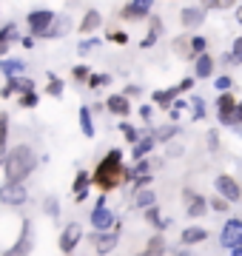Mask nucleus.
<instances>
[{"mask_svg": "<svg viewBox=\"0 0 242 256\" xmlns=\"http://www.w3.org/2000/svg\"><path fill=\"white\" fill-rule=\"evenodd\" d=\"M9 43H12V40H9L6 34H3V32H0V57L6 54V48H9Z\"/></svg>", "mask_w": 242, "mask_h": 256, "instance_id": "obj_47", "label": "nucleus"}, {"mask_svg": "<svg viewBox=\"0 0 242 256\" xmlns=\"http://www.w3.org/2000/svg\"><path fill=\"white\" fill-rule=\"evenodd\" d=\"M236 23H240V26H242V3H240V6H236Z\"/></svg>", "mask_w": 242, "mask_h": 256, "instance_id": "obj_51", "label": "nucleus"}, {"mask_svg": "<svg viewBox=\"0 0 242 256\" xmlns=\"http://www.w3.org/2000/svg\"><path fill=\"white\" fill-rule=\"evenodd\" d=\"M208 142H211V151H220V140H216V131L208 134Z\"/></svg>", "mask_w": 242, "mask_h": 256, "instance_id": "obj_48", "label": "nucleus"}, {"mask_svg": "<svg viewBox=\"0 0 242 256\" xmlns=\"http://www.w3.org/2000/svg\"><path fill=\"white\" fill-rule=\"evenodd\" d=\"M208 205H211L214 210H228V205H231V202L225 200V196H220V194H216V196H214L211 202H208Z\"/></svg>", "mask_w": 242, "mask_h": 256, "instance_id": "obj_42", "label": "nucleus"}, {"mask_svg": "<svg viewBox=\"0 0 242 256\" xmlns=\"http://www.w3.org/2000/svg\"><path fill=\"white\" fill-rule=\"evenodd\" d=\"M88 220H92V228L94 230H108V228L117 225V216L106 208V196L97 200V205H94V210H92V216H88Z\"/></svg>", "mask_w": 242, "mask_h": 256, "instance_id": "obj_6", "label": "nucleus"}, {"mask_svg": "<svg viewBox=\"0 0 242 256\" xmlns=\"http://www.w3.org/2000/svg\"><path fill=\"white\" fill-rule=\"evenodd\" d=\"M182 200H186V214L191 220L205 216V210H208V200H205V196H200V194H194V191H186Z\"/></svg>", "mask_w": 242, "mask_h": 256, "instance_id": "obj_11", "label": "nucleus"}, {"mask_svg": "<svg viewBox=\"0 0 242 256\" xmlns=\"http://www.w3.org/2000/svg\"><path fill=\"white\" fill-rule=\"evenodd\" d=\"M88 66H74V68H72V77H77V80H83V77H88Z\"/></svg>", "mask_w": 242, "mask_h": 256, "instance_id": "obj_44", "label": "nucleus"}, {"mask_svg": "<svg viewBox=\"0 0 242 256\" xmlns=\"http://www.w3.org/2000/svg\"><path fill=\"white\" fill-rule=\"evenodd\" d=\"M126 180H131V171L128 168H122L120 148H112V151L97 162V168H94L92 185H97L100 191H114V188H120Z\"/></svg>", "mask_w": 242, "mask_h": 256, "instance_id": "obj_1", "label": "nucleus"}, {"mask_svg": "<svg viewBox=\"0 0 242 256\" xmlns=\"http://www.w3.org/2000/svg\"><path fill=\"white\" fill-rule=\"evenodd\" d=\"M216 88H220V92H231V88H234V80L225 74V77H220V80H216Z\"/></svg>", "mask_w": 242, "mask_h": 256, "instance_id": "obj_43", "label": "nucleus"}, {"mask_svg": "<svg viewBox=\"0 0 242 256\" xmlns=\"http://www.w3.org/2000/svg\"><path fill=\"white\" fill-rule=\"evenodd\" d=\"M154 202H157V194L151 191V188H137V191H134V205H137V208H148V205H154Z\"/></svg>", "mask_w": 242, "mask_h": 256, "instance_id": "obj_21", "label": "nucleus"}, {"mask_svg": "<svg viewBox=\"0 0 242 256\" xmlns=\"http://www.w3.org/2000/svg\"><path fill=\"white\" fill-rule=\"evenodd\" d=\"M180 94H182V92H180V86H174V88H166V92H154V97H151V100L166 108V106H171V102L177 100Z\"/></svg>", "mask_w": 242, "mask_h": 256, "instance_id": "obj_22", "label": "nucleus"}, {"mask_svg": "<svg viewBox=\"0 0 242 256\" xmlns=\"http://www.w3.org/2000/svg\"><path fill=\"white\" fill-rule=\"evenodd\" d=\"M154 142H157V137H154V134H148V137H137V142H134V151H131V154H134V160H140V156H148L151 154V148H154Z\"/></svg>", "mask_w": 242, "mask_h": 256, "instance_id": "obj_20", "label": "nucleus"}, {"mask_svg": "<svg viewBox=\"0 0 242 256\" xmlns=\"http://www.w3.org/2000/svg\"><path fill=\"white\" fill-rule=\"evenodd\" d=\"M43 210H46L52 220H57L60 216V202H57V196H46L43 200Z\"/></svg>", "mask_w": 242, "mask_h": 256, "instance_id": "obj_32", "label": "nucleus"}, {"mask_svg": "<svg viewBox=\"0 0 242 256\" xmlns=\"http://www.w3.org/2000/svg\"><path fill=\"white\" fill-rule=\"evenodd\" d=\"M122 134H126V140H128V142H137V137H140V131H137V128L131 126V122H122Z\"/></svg>", "mask_w": 242, "mask_h": 256, "instance_id": "obj_39", "label": "nucleus"}, {"mask_svg": "<svg viewBox=\"0 0 242 256\" xmlns=\"http://www.w3.org/2000/svg\"><path fill=\"white\" fill-rule=\"evenodd\" d=\"M32 250V225L23 222V234H20V242L9 248V256H20V254H28Z\"/></svg>", "mask_w": 242, "mask_h": 256, "instance_id": "obj_17", "label": "nucleus"}, {"mask_svg": "<svg viewBox=\"0 0 242 256\" xmlns=\"http://www.w3.org/2000/svg\"><path fill=\"white\" fill-rule=\"evenodd\" d=\"M100 26H102V14L97 9H88L83 23H80V34H92V32H97Z\"/></svg>", "mask_w": 242, "mask_h": 256, "instance_id": "obj_18", "label": "nucleus"}, {"mask_svg": "<svg viewBox=\"0 0 242 256\" xmlns=\"http://www.w3.org/2000/svg\"><path fill=\"white\" fill-rule=\"evenodd\" d=\"M242 122V102H236V108H234V120H231V128L240 126Z\"/></svg>", "mask_w": 242, "mask_h": 256, "instance_id": "obj_45", "label": "nucleus"}, {"mask_svg": "<svg viewBox=\"0 0 242 256\" xmlns=\"http://www.w3.org/2000/svg\"><path fill=\"white\" fill-rule=\"evenodd\" d=\"M160 32H162V20H160V18H151V28H148V37L142 40L140 46H142V48H151V46H154V43H157Z\"/></svg>", "mask_w": 242, "mask_h": 256, "instance_id": "obj_27", "label": "nucleus"}, {"mask_svg": "<svg viewBox=\"0 0 242 256\" xmlns=\"http://www.w3.org/2000/svg\"><path fill=\"white\" fill-rule=\"evenodd\" d=\"M146 256H160L166 254V236L162 234H154V236L148 239V245H146V250H142Z\"/></svg>", "mask_w": 242, "mask_h": 256, "instance_id": "obj_25", "label": "nucleus"}, {"mask_svg": "<svg viewBox=\"0 0 242 256\" xmlns=\"http://www.w3.org/2000/svg\"><path fill=\"white\" fill-rule=\"evenodd\" d=\"M46 92L52 94V97H63V80H60V77H54V74H48Z\"/></svg>", "mask_w": 242, "mask_h": 256, "instance_id": "obj_33", "label": "nucleus"}, {"mask_svg": "<svg viewBox=\"0 0 242 256\" xmlns=\"http://www.w3.org/2000/svg\"><path fill=\"white\" fill-rule=\"evenodd\" d=\"M92 242H94V250L97 254H112L114 248H117V242H120V230H117V225L108 230H94Z\"/></svg>", "mask_w": 242, "mask_h": 256, "instance_id": "obj_8", "label": "nucleus"}, {"mask_svg": "<svg viewBox=\"0 0 242 256\" xmlns=\"http://www.w3.org/2000/svg\"><path fill=\"white\" fill-rule=\"evenodd\" d=\"M151 6H154V0H131L128 6L120 12V18H126V20H140V18H146L151 12Z\"/></svg>", "mask_w": 242, "mask_h": 256, "instance_id": "obj_12", "label": "nucleus"}, {"mask_svg": "<svg viewBox=\"0 0 242 256\" xmlns=\"http://www.w3.org/2000/svg\"><path fill=\"white\" fill-rule=\"evenodd\" d=\"M194 74L200 77V80H208L211 74H214V57L208 54V52H202V54H196V66H194Z\"/></svg>", "mask_w": 242, "mask_h": 256, "instance_id": "obj_16", "label": "nucleus"}, {"mask_svg": "<svg viewBox=\"0 0 242 256\" xmlns=\"http://www.w3.org/2000/svg\"><path fill=\"white\" fill-rule=\"evenodd\" d=\"M188 48H191V57L202 54V52H208V40H205L202 34H194L191 40H188Z\"/></svg>", "mask_w": 242, "mask_h": 256, "instance_id": "obj_29", "label": "nucleus"}, {"mask_svg": "<svg viewBox=\"0 0 242 256\" xmlns=\"http://www.w3.org/2000/svg\"><path fill=\"white\" fill-rule=\"evenodd\" d=\"M0 168H3V176H6V180H23V182H26V176L38 168V154H34L32 146L20 142V146L6 151V160H3Z\"/></svg>", "mask_w": 242, "mask_h": 256, "instance_id": "obj_2", "label": "nucleus"}, {"mask_svg": "<svg viewBox=\"0 0 242 256\" xmlns=\"http://www.w3.org/2000/svg\"><path fill=\"white\" fill-rule=\"evenodd\" d=\"M191 88H194V80L191 77H186V80L180 82V92H191Z\"/></svg>", "mask_w": 242, "mask_h": 256, "instance_id": "obj_49", "label": "nucleus"}, {"mask_svg": "<svg viewBox=\"0 0 242 256\" xmlns=\"http://www.w3.org/2000/svg\"><path fill=\"white\" fill-rule=\"evenodd\" d=\"M228 63H234V66H240V63H242V34L231 43V54H228Z\"/></svg>", "mask_w": 242, "mask_h": 256, "instance_id": "obj_30", "label": "nucleus"}, {"mask_svg": "<svg viewBox=\"0 0 242 256\" xmlns=\"http://www.w3.org/2000/svg\"><path fill=\"white\" fill-rule=\"evenodd\" d=\"M0 202H3V205H12V208L28 202L26 182H23V180H3V185H0Z\"/></svg>", "mask_w": 242, "mask_h": 256, "instance_id": "obj_3", "label": "nucleus"}, {"mask_svg": "<svg viewBox=\"0 0 242 256\" xmlns=\"http://www.w3.org/2000/svg\"><path fill=\"white\" fill-rule=\"evenodd\" d=\"M214 191L220 194V196H225L228 202H240L242 200V185L234 180L231 174H220L214 180Z\"/></svg>", "mask_w": 242, "mask_h": 256, "instance_id": "obj_7", "label": "nucleus"}, {"mask_svg": "<svg viewBox=\"0 0 242 256\" xmlns=\"http://www.w3.org/2000/svg\"><path fill=\"white\" fill-rule=\"evenodd\" d=\"M52 20H54V12L34 9V12H28V14H26V26H28V32H32V34L46 37L48 26H52Z\"/></svg>", "mask_w": 242, "mask_h": 256, "instance_id": "obj_5", "label": "nucleus"}, {"mask_svg": "<svg viewBox=\"0 0 242 256\" xmlns=\"http://www.w3.org/2000/svg\"><path fill=\"white\" fill-rule=\"evenodd\" d=\"M234 108H236V100H234V94L222 92L220 94V100H216V117L222 126L231 128V120H234Z\"/></svg>", "mask_w": 242, "mask_h": 256, "instance_id": "obj_10", "label": "nucleus"}, {"mask_svg": "<svg viewBox=\"0 0 242 256\" xmlns=\"http://www.w3.org/2000/svg\"><path fill=\"white\" fill-rule=\"evenodd\" d=\"M80 128H83V134H86L88 140L94 137V120H92V111L86 108V106L80 108Z\"/></svg>", "mask_w": 242, "mask_h": 256, "instance_id": "obj_28", "label": "nucleus"}, {"mask_svg": "<svg viewBox=\"0 0 242 256\" xmlns=\"http://www.w3.org/2000/svg\"><path fill=\"white\" fill-rule=\"evenodd\" d=\"M0 72L6 74V77H18V74L26 72V63H23V60H6V57H3V60H0Z\"/></svg>", "mask_w": 242, "mask_h": 256, "instance_id": "obj_24", "label": "nucleus"}, {"mask_svg": "<svg viewBox=\"0 0 242 256\" xmlns=\"http://www.w3.org/2000/svg\"><path fill=\"white\" fill-rule=\"evenodd\" d=\"M106 40H108V43H120V46H126V43H128V34H126V32H120V28H108Z\"/></svg>", "mask_w": 242, "mask_h": 256, "instance_id": "obj_36", "label": "nucleus"}, {"mask_svg": "<svg viewBox=\"0 0 242 256\" xmlns=\"http://www.w3.org/2000/svg\"><path fill=\"white\" fill-rule=\"evenodd\" d=\"M80 239H83V225H80V222L66 225L63 234H60V250H63V254H72V250L80 245Z\"/></svg>", "mask_w": 242, "mask_h": 256, "instance_id": "obj_9", "label": "nucleus"}, {"mask_svg": "<svg viewBox=\"0 0 242 256\" xmlns=\"http://www.w3.org/2000/svg\"><path fill=\"white\" fill-rule=\"evenodd\" d=\"M88 185H92V174L88 171H80L74 180V188H72V194H74V200L77 202H83L86 200V194H88Z\"/></svg>", "mask_w": 242, "mask_h": 256, "instance_id": "obj_19", "label": "nucleus"}, {"mask_svg": "<svg viewBox=\"0 0 242 256\" xmlns=\"http://www.w3.org/2000/svg\"><path fill=\"white\" fill-rule=\"evenodd\" d=\"M191 108H194L191 120H202V117H205V102H202V97H191Z\"/></svg>", "mask_w": 242, "mask_h": 256, "instance_id": "obj_37", "label": "nucleus"}, {"mask_svg": "<svg viewBox=\"0 0 242 256\" xmlns=\"http://www.w3.org/2000/svg\"><path fill=\"white\" fill-rule=\"evenodd\" d=\"M20 106H23V108H34V106H38V92H34V88L23 92L20 94Z\"/></svg>", "mask_w": 242, "mask_h": 256, "instance_id": "obj_35", "label": "nucleus"}, {"mask_svg": "<svg viewBox=\"0 0 242 256\" xmlns=\"http://www.w3.org/2000/svg\"><path fill=\"white\" fill-rule=\"evenodd\" d=\"M142 210H146V220H148L154 228H166V225H168L166 220H160V210L154 208V205H148V208H142Z\"/></svg>", "mask_w": 242, "mask_h": 256, "instance_id": "obj_31", "label": "nucleus"}, {"mask_svg": "<svg viewBox=\"0 0 242 256\" xmlns=\"http://www.w3.org/2000/svg\"><path fill=\"white\" fill-rule=\"evenodd\" d=\"M177 131H180L177 126H168V128H160V131H154V137H157V140H162V142H166V140H171V137H174V134H177Z\"/></svg>", "mask_w": 242, "mask_h": 256, "instance_id": "obj_38", "label": "nucleus"}, {"mask_svg": "<svg viewBox=\"0 0 242 256\" xmlns=\"http://www.w3.org/2000/svg\"><path fill=\"white\" fill-rule=\"evenodd\" d=\"M68 28H72V18H68V14H54V20H52V26H48L46 37L60 40V37L68 34Z\"/></svg>", "mask_w": 242, "mask_h": 256, "instance_id": "obj_13", "label": "nucleus"}, {"mask_svg": "<svg viewBox=\"0 0 242 256\" xmlns=\"http://www.w3.org/2000/svg\"><path fill=\"white\" fill-rule=\"evenodd\" d=\"M180 23L186 28H200L205 23V9L202 6H194V9H182V14H180Z\"/></svg>", "mask_w": 242, "mask_h": 256, "instance_id": "obj_14", "label": "nucleus"}, {"mask_svg": "<svg viewBox=\"0 0 242 256\" xmlns=\"http://www.w3.org/2000/svg\"><path fill=\"white\" fill-rule=\"evenodd\" d=\"M106 106H108L112 114H120V117H128V114H131V102H128L126 94H112V97L106 100Z\"/></svg>", "mask_w": 242, "mask_h": 256, "instance_id": "obj_15", "label": "nucleus"}, {"mask_svg": "<svg viewBox=\"0 0 242 256\" xmlns=\"http://www.w3.org/2000/svg\"><path fill=\"white\" fill-rule=\"evenodd\" d=\"M137 94H140V86H128L126 88V97H137Z\"/></svg>", "mask_w": 242, "mask_h": 256, "instance_id": "obj_50", "label": "nucleus"}, {"mask_svg": "<svg viewBox=\"0 0 242 256\" xmlns=\"http://www.w3.org/2000/svg\"><path fill=\"white\" fill-rule=\"evenodd\" d=\"M208 239V230L205 228H186L182 230V245H200Z\"/></svg>", "mask_w": 242, "mask_h": 256, "instance_id": "obj_23", "label": "nucleus"}, {"mask_svg": "<svg viewBox=\"0 0 242 256\" xmlns=\"http://www.w3.org/2000/svg\"><path fill=\"white\" fill-rule=\"evenodd\" d=\"M236 0H202V9L205 12H214V9H231Z\"/></svg>", "mask_w": 242, "mask_h": 256, "instance_id": "obj_34", "label": "nucleus"}, {"mask_svg": "<svg viewBox=\"0 0 242 256\" xmlns=\"http://www.w3.org/2000/svg\"><path fill=\"white\" fill-rule=\"evenodd\" d=\"M234 131H236V134L242 137V122H240V126H234Z\"/></svg>", "mask_w": 242, "mask_h": 256, "instance_id": "obj_52", "label": "nucleus"}, {"mask_svg": "<svg viewBox=\"0 0 242 256\" xmlns=\"http://www.w3.org/2000/svg\"><path fill=\"white\" fill-rule=\"evenodd\" d=\"M112 80V77H108V74H88V86H92V88H97V86H106V82Z\"/></svg>", "mask_w": 242, "mask_h": 256, "instance_id": "obj_40", "label": "nucleus"}, {"mask_svg": "<svg viewBox=\"0 0 242 256\" xmlns=\"http://www.w3.org/2000/svg\"><path fill=\"white\" fill-rule=\"evenodd\" d=\"M174 52H177L180 57L191 54V48H188V40H186V37H177V40H174Z\"/></svg>", "mask_w": 242, "mask_h": 256, "instance_id": "obj_41", "label": "nucleus"}, {"mask_svg": "<svg viewBox=\"0 0 242 256\" xmlns=\"http://www.w3.org/2000/svg\"><path fill=\"white\" fill-rule=\"evenodd\" d=\"M94 46H97V40H83V43H80V54H88Z\"/></svg>", "mask_w": 242, "mask_h": 256, "instance_id": "obj_46", "label": "nucleus"}, {"mask_svg": "<svg viewBox=\"0 0 242 256\" xmlns=\"http://www.w3.org/2000/svg\"><path fill=\"white\" fill-rule=\"evenodd\" d=\"M6 137H9V114L3 111L0 114V165H3V160H6Z\"/></svg>", "mask_w": 242, "mask_h": 256, "instance_id": "obj_26", "label": "nucleus"}, {"mask_svg": "<svg viewBox=\"0 0 242 256\" xmlns=\"http://www.w3.org/2000/svg\"><path fill=\"white\" fill-rule=\"evenodd\" d=\"M220 245L231 250L234 256H242V220H228L220 234Z\"/></svg>", "mask_w": 242, "mask_h": 256, "instance_id": "obj_4", "label": "nucleus"}]
</instances>
